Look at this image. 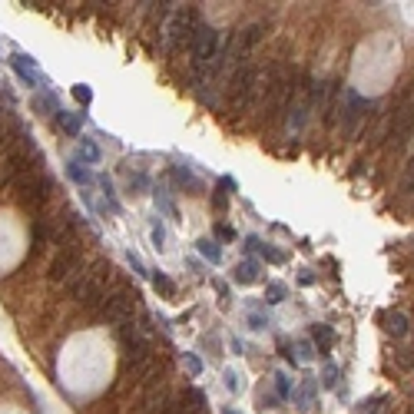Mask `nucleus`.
<instances>
[{
    "mask_svg": "<svg viewBox=\"0 0 414 414\" xmlns=\"http://www.w3.org/2000/svg\"><path fill=\"white\" fill-rule=\"evenodd\" d=\"M113 285H117V268H113V262H96L89 272H80V275L70 282V295H74L83 309L100 311V305H103V298H106V288H113Z\"/></svg>",
    "mask_w": 414,
    "mask_h": 414,
    "instance_id": "nucleus-1",
    "label": "nucleus"
},
{
    "mask_svg": "<svg viewBox=\"0 0 414 414\" xmlns=\"http://www.w3.org/2000/svg\"><path fill=\"white\" fill-rule=\"evenodd\" d=\"M292 96H295V80H292V74L282 63H275L266 76V119L268 123H275L282 113H288Z\"/></svg>",
    "mask_w": 414,
    "mask_h": 414,
    "instance_id": "nucleus-2",
    "label": "nucleus"
},
{
    "mask_svg": "<svg viewBox=\"0 0 414 414\" xmlns=\"http://www.w3.org/2000/svg\"><path fill=\"white\" fill-rule=\"evenodd\" d=\"M259 87H262V74L252 67V63H239L232 76H229V113H245L255 96H259Z\"/></svg>",
    "mask_w": 414,
    "mask_h": 414,
    "instance_id": "nucleus-3",
    "label": "nucleus"
},
{
    "mask_svg": "<svg viewBox=\"0 0 414 414\" xmlns=\"http://www.w3.org/2000/svg\"><path fill=\"white\" fill-rule=\"evenodd\" d=\"M14 189H17V202L24 209L44 212V209L50 206L53 193H57V182H53V176H46V169H44V173H33V176L20 179Z\"/></svg>",
    "mask_w": 414,
    "mask_h": 414,
    "instance_id": "nucleus-4",
    "label": "nucleus"
},
{
    "mask_svg": "<svg viewBox=\"0 0 414 414\" xmlns=\"http://www.w3.org/2000/svg\"><path fill=\"white\" fill-rule=\"evenodd\" d=\"M136 311H139V292L136 288H123V285H117L113 292H106L103 305H100V315L106 322H113L117 328L130 325Z\"/></svg>",
    "mask_w": 414,
    "mask_h": 414,
    "instance_id": "nucleus-5",
    "label": "nucleus"
},
{
    "mask_svg": "<svg viewBox=\"0 0 414 414\" xmlns=\"http://www.w3.org/2000/svg\"><path fill=\"white\" fill-rule=\"evenodd\" d=\"M196 30H199V14H196L193 7H186V10H176V14L169 17V24H166V40H163V46H166V50H179V46L193 44Z\"/></svg>",
    "mask_w": 414,
    "mask_h": 414,
    "instance_id": "nucleus-6",
    "label": "nucleus"
},
{
    "mask_svg": "<svg viewBox=\"0 0 414 414\" xmlns=\"http://www.w3.org/2000/svg\"><path fill=\"white\" fill-rule=\"evenodd\" d=\"M374 113V103L371 100H365V96H358L355 89H348L345 93V100H341V130H345V136L358 133V126L365 123V119Z\"/></svg>",
    "mask_w": 414,
    "mask_h": 414,
    "instance_id": "nucleus-7",
    "label": "nucleus"
},
{
    "mask_svg": "<svg viewBox=\"0 0 414 414\" xmlns=\"http://www.w3.org/2000/svg\"><path fill=\"white\" fill-rule=\"evenodd\" d=\"M80 272H83V252L74 242V245H60L46 275H50V282H67V279H76Z\"/></svg>",
    "mask_w": 414,
    "mask_h": 414,
    "instance_id": "nucleus-8",
    "label": "nucleus"
},
{
    "mask_svg": "<svg viewBox=\"0 0 414 414\" xmlns=\"http://www.w3.org/2000/svg\"><path fill=\"white\" fill-rule=\"evenodd\" d=\"M414 133V103H401L395 110V117L388 119V126L381 130V139H391V143H408V136Z\"/></svg>",
    "mask_w": 414,
    "mask_h": 414,
    "instance_id": "nucleus-9",
    "label": "nucleus"
},
{
    "mask_svg": "<svg viewBox=\"0 0 414 414\" xmlns=\"http://www.w3.org/2000/svg\"><path fill=\"white\" fill-rule=\"evenodd\" d=\"M169 401H173V395L166 391V388H149L146 395L139 398V414H166L169 411Z\"/></svg>",
    "mask_w": 414,
    "mask_h": 414,
    "instance_id": "nucleus-10",
    "label": "nucleus"
},
{
    "mask_svg": "<svg viewBox=\"0 0 414 414\" xmlns=\"http://www.w3.org/2000/svg\"><path fill=\"white\" fill-rule=\"evenodd\" d=\"M378 322H381V328H385L388 335H395V338H404L408 331H411V322H408V315L398 309H385L381 315H378Z\"/></svg>",
    "mask_w": 414,
    "mask_h": 414,
    "instance_id": "nucleus-11",
    "label": "nucleus"
},
{
    "mask_svg": "<svg viewBox=\"0 0 414 414\" xmlns=\"http://www.w3.org/2000/svg\"><path fill=\"white\" fill-rule=\"evenodd\" d=\"M10 67H14V74L20 76L27 87H40V74H37L33 57H27V53H14V57H10Z\"/></svg>",
    "mask_w": 414,
    "mask_h": 414,
    "instance_id": "nucleus-12",
    "label": "nucleus"
},
{
    "mask_svg": "<svg viewBox=\"0 0 414 414\" xmlns=\"http://www.w3.org/2000/svg\"><path fill=\"white\" fill-rule=\"evenodd\" d=\"M232 279H236L239 285H255V282L262 279V268H259V262L245 259V262H239V266L232 268Z\"/></svg>",
    "mask_w": 414,
    "mask_h": 414,
    "instance_id": "nucleus-13",
    "label": "nucleus"
},
{
    "mask_svg": "<svg viewBox=\"0 0 414 414\" xmlns=\"http://www.w3.org/2000/svg\"><path fill=\"white\" fill-rule=\"evenodd\" d=\"M57 126L67 136H80L83 130V113H70V110H57Z\"/></svg>",
    "mask_w": 414,
    "mask_h": 414,
    "instance_id": "nucleus-14",
    "label": "nucleus"
},
{
    "mask_svg": "<svg viewBox=\"0 0 414 414\" xmlns=\"http://www.w3.org/2000/svg\"><path fill=\"white\" fill-rule=\"evenodd\" d=\"M311 341H315V348L325 355L328 348L335 345V331H331L328 325H311Z\"/></svg>",
    "mask_w": 414,
    "mask_h": 414,
    "instance_id": "nucleus-15",
    "label": "nucleus"
},
{
    "mask_svg": "<svg viewBox=\"0 0 414 414\" xmlns=\"http://www.w3.org/2000/svg\"><path fill=\"white\" fill-rule=\"evenodd\" d=\"M33 110H37V113H53V117H57V100H53V96H50V93H40V96H33Z\"/></svg>",
    "mask_w": 414,
    "mask_h": 414,
    "instance_id": "nucleus-16",
    "label": "nucleus"
},
{
    "mask_svg": "<svg viewBox=\"0 0 414 414\" xmlns=\"http://www.w3.org/2000/svg\"><path fill=\"white\" fill-rule=\"evenodd\" d=\"M196 245H199V252H202L206 259H212V262H219V259H222V249H219V242H216V239H199Z\"/></svg>",
    "mask_w": 414,
    "mask_h": 414,
    "instance_id": "nucleus-17",
    "label": "nucleus"
},
{
    "mask_svg": "<svg viewBox=\"0 0 414 414\" xmlns=\"http://www.w3.org/2000/svg\"><path fill=\"white\" fill-rule=\"evenodd\" d=\"M80 156H83L87 163H96V159H100V146H96L93 139H80ZM83 159H80V163H83Z\"/></svg>",
    "mask_w": 414,
    "mask_h": 414,
    "instance_id": "nucleus-18",
    "label": "nucleus"
},
{
    "mask_svg": "<svg viewBox=\"0 0 414 414\" xmlns=\"http://www.w3.org/2000/svg\"><path fill=\"white\" fill-rule=\"evenodd\" d=\"M153 285H156V292H163L166 298L176 295V285H173V279H166L163 272H156V275H153Z\"/></svg>",
    "mask_w": 414,
    "mask_h": 414,
    "instance_id": "nucleus-19",
    "label": "nucleus"
},
{
    "mask_svg": "<svg viewBox=\"0 0 414 414\" xmlns=\"http://www.w3.org/2000/svg\"><path fill=\"white\" fill-rule=\"evenodd\" d=\"M385 404H388V398H381V395H378V398L361 401V408H358V411H361V414H385Z\"/></svg>",
    "mask_w": 414,
    "mask_h": 414,
    "instance_id": "nucleus-20",
    "label": "nucleus"
},
{
    "mask_svg": "<svg viewBox=\"0 0 414 414\" xmlns=\"http://www.w3.org/2000/svg\"><path fill=\"white\" fill-rule=\"evenodd\" d=\"M259 255H262V259H266V262H272V266H282V262H285V259H288V255H285V252L272 249V245H262V242H259Z\"/></svg>",
    "mask_w": 414,
    "mask_h": 414,
    "instance_id": "nucleus-21",
    "label": "nucleus"
},
{
    "mask_svg": "<svg viewBox=\"0 0 414 414\" xmlns=\"http://www.w3.org/2000/svg\"><path fill=\"white\" fill-rule=\"evenodd\" d=\"M70 179L80 182V186H89V182H93V176H89V169L83 163H70Z\"/></svg>",
    "mask_w": 414,
    "mask_h": 414,
    "instance_id": "nucleus-22",
    "label": "nucleus"
},
{
    "mask_svg": "<svg viewBox=\"0 0 414 414\" xmlns=\"http://www.w3.org/2000/svg\"><path fill=\"white\" fill-rule=\"evenodd\" d=\"M266 298L272 302V305H279V302H285V285H279V282H272V285H266Z\"/></svg>",
    "mask_w": 414,
    "mask_h": 414,
    "instance_id": "nucleus-23",
    "label": "nucleus"
},
{
    "mask_svg": "<svg viewBox=\"0 0 414 414\" xmlns=\"http://www.w3.org/2000/svg\"><path fill=\"white\" fill-rule=\"evenodd\" d=\"M401 193H414V156H411V163L404 166V176H401Z\"/></svg>",
    "mask_w": 414,
    "mask_h": 414,
    "instance_id": "nucleus-24",
    "label": "nucleus"
},
{
    "mask_svg": "<svg viewBox=\"0 0 414 414\" xmlns=\"http://www.w3.org/2000/svg\"><path fill=\"white\" fill-rule=\"evenodd\" d=\"M275 391H279V398H288V395H292V388H288V381H285L282 374H275Z\"/></svg>",
    "mask_w": 414,
    "mask_h": 414,
    "instance_id": "nucleus-25",
    "label": "nucleus"
},
{
    "mask_svg": "<svg viewBox=\"0 0 414 414\" xmlns=\"http://www.w3.org/2000/svg\"><path fill=\"white\" fill-rule=\"evenodd\" d=\"M74 96H76V100H80L83 106H87L89 100H93V93H89V87H74Z\"/></svg>",
    "mask_w": 414,
    "mask_h": 414,
    "instance_id": "nucleus-26",
    "label": "nucleus"
},
{
    "mask_svg": "<svg viewBox=\"0 0 414 414\" xmlns=\"http://www.w3.org/2000/svg\"><path fill=\"white\" fill-rule=\"evenodd\" d=\"M186 365H189V371H193V374H199V371H202V361H199L196 355H186Z\"/></svg>",
    "mask_w": 414,
    "mask_h": 414,
    "instance_id": "nucleus-27",
    "label": "nucleus"
},
{
    "mask_svg": "<svg viewBox=\"0 0 414 414\" xmlns=\"http://www.w3.org/2000/svg\"><path fill=\"white\" fill-rule=\"evenodd\" d=\"M295 348L302 352V358H311V355H315V352H311V341H298Z\"/></svg>",
    "mask_w": 414,
    "mask_h": 414,
    "instance_id": "nucleus-28",
    "label": "nucleus"
},
{
    "mask_svg": "<svg viewBox=\"0 0 414 414\" xmlns=\"http://www.w3.org/2000/svg\"><path fill=\"white\" fill-rule=\"evenodd\" d=\"M153 242H156V249H163V242H166V232H163V229H153Z\"/></svg>",
    "mask_w": 414,
    "mask_h": 414,
    "instance_id": "nucleus-29",
    "label": "nucleus"
},
{
    "mask_svg": "<svg viewBox=\"0 0 414 414\" xmlns=\"http://www.w3.org/2000/svg\"><path fill=\"white\" fill-rule=\"evenodd\" d=\"M249 322H252V328H255V331H259V328H266V325H268V322H266V318H262V315H252Z\"/></svg>",
    "mask_w": 414,
    "mask_h": 414,
    "instance_id": "nucleus-30",
    "label": "nucleus"
},
{
    "mask_svg": "<svg viewBox=\"0 0 414 414\" xmlns=\"http://www.w3.org/2000/svg\"><path fill=\"white\" fill-rule=\"evenodd\" d=\"M216 232H219L222 239H236V232H232V229H229V225H219V229H216Z\"/></svg>",
    "mask_w": 414,
    "mask_h": 414,
    "instance_id": "nucleus-31",
    "label": "nucleus"
},
{
    "mask_svg": "<svg viewBox=\"0 0 414 414\" xmlns=\"http://www.w3.org/2000/svg\"><path fill=\"white\" fill-rule=\"evenodd\" d=\"M335 374H338L335 368H325V385H335Z\"/></svg>",
    "mask_w": 414,
    "mask_h": 414,
    "instance_id": "nucleus-32",
    "label": "nucleus"
},
{
    "mask_svg": "<svg viewBox=\"0 0 414 414\" xmlns=\"http://www.w3.org/2000/svg\"><path fill=\"white\" fill-rule=\"evenodd\" d=\"M222 414H236V411H222Z\"/></svg>",
    "mask_w": 414,
    "mask_h": 414,
    "instance_id": "nucleus-33",
    "label": "nucleus"
}]
</instances>
